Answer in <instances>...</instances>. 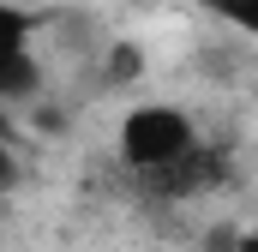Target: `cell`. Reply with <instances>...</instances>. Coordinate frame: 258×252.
Returning a JSON list of instances; mask_svg holds the SVG:
<instances>
[{"mask_svg":"<svg viewBox=\"0 0 258 252\" xmlns=\"http://www.w3.org/2000/svg\"><path fill=\"white\" fill-rule=\"evenodd\" d=\"M114 150L138 180H174L198 162V120L180 102H138L114 132Z\"/></svg>","mask_w":258,"mask_h":252,"instance_id":"6da1fadb","label":"cell"},{"mask_svg":"<svg viewBox=\"0 0 258 252\" xmlns=\"http://www.w3.org/2000/svg\"><path fill=\"white\" fill-rule=\"evenodd\" d=\"M24 72H30V18H24L12 0H0V96H6Z\"/></svg>","mask_w":258,"mask_h":252,"instance_id":"7a4b0ae2","label":"cell"},{"mask_svg":"<svg viewBox=\"0 0 258 252\" xmlns=\"http://www.w3.org/2000/svg\"><path fill=\"white\" fill-rule=\"evenodd\" d=\"M0 252H6V198H0Z\"/></svg>","mask_w":258,"mask_h":252,"instance_id":"5b68a950","label":"cell"},{"mask_svg":"<svg viewBox=\"0 0 258 252\" xmlns=\"http://www.w3.org/2000/svg\"><path fill=\"white\" fill-rule=\"evenodd\" d=\"M6 180H12V150H6V138H0V192H6Z\"/></svg>","mask_w":258,"mask_h":252,"instance_id":"277c9868","label":"cell"},{"mask_svg":"<svg viewBox=\"0 0 258 252\" xmlns=\"http://www.w3.org/2000/svg\"><path fill=\"white\" fill-rule=\"evenodd\" d=\"M210 18H222L228 30H258V0H204Z\"/></svg>","mask_w":258,"mask_h":252,"instance_id":"3957f363","label":"cell"}]
</instances>
